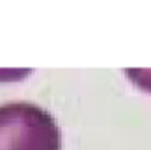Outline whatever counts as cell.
I'll return each mask as SVG.
<instances>
[{"label": "cell", "mask_w": 151, "mask_h": 150, "mask_svg": "<svg viewBox=\"0 0 151 150\" xmlns=\"http://www.w3.org/2000/svg\"><path fill=\"white\" fill-rule=\"evenodd\" d=\"M0 150H62V133L53 115L34 103L0 104Z\"/></svg>", "instance_id": "6da1fadb"}]
</instances>
